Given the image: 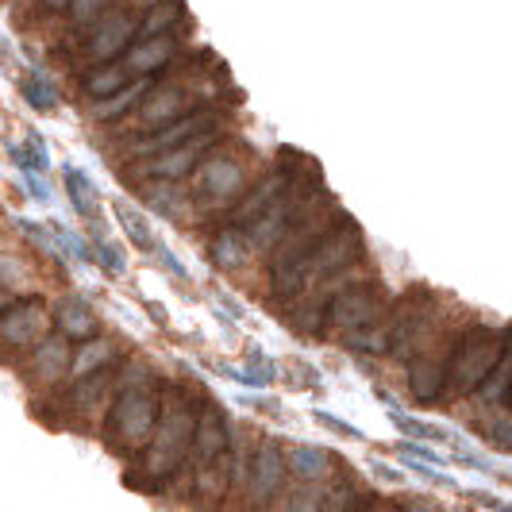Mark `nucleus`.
Instances as JSON below:
<instances>
[{
	"label": "nucleus",
	"mask_w": 512,
	"mask_h": 512,
	"mask_svg": "<svg viewBox=\"0 0 512 512\" xmlns=\"http://www.w3.org/2000/svg\"><path fill=\"white\" fill-rule=\"evenodd\" d=\"M135 81H139V77H135ZM128 85H131L128 66H97L93 74L85 77V93H89L93 101H108V97L124 93Z\"/></svg>",
	"instance_id": "24"
},
{
	"label": "nucleus",
	"mask_w": 512,
	"mask_h": 512,
	"mask_svg": "<svg viewBox=\"0 0 512 512\" xmlns=\"http://www.w3.org/2000/svg\"><path fill=\"white\" fill-rule=\"evenodd\" d=\"M27 189H31V201H39V205L51 201V189H47L43 181H35V174H27Z\"/></svg>",
	"instance_id": "41"
},
{
	"label": "nucleus",
	"mask_w": 512,
	"mask_h": 512,
	"mask_svg": "<svg viewBox=\"0 0 512 512\" xmlns=\"http://www.w3.org/2000/svg\"><path fill=\"white\" fill-rule=\"evenodd\" d=\"M8 305H12V301H4V297H0V312H4V308H8Z\"/></svg>",
	"instance_id": "44"
},
{
	"label": "nucleus",
	"mask_w": 512,
	"mask_h": 512,
	"mask_svg": "<svg viewBox=\"0 0 512 512\" xmlns=\"http://www.w3.org/2000/svg\"><path fill=\"white\" fill-rule=\"evenodd\" d=\"M501 335L486 328V324H478V328H470L466 335L455 339V347H451V355H447V393L451 397H462V393H474V389H482L486 378L493 374V366L501 359Z\"/></svg>",
	"instance_id": "4"
},
{
	"label": "nucleus",
	"mask_w": 512,
	"mask_h": 512,
	"mask_svg": "<svg viewBox=\"0 0 512 512\" xmlns=\"http://www.w3.org/2000/svg\"><path fill=\"white\" fill-rule=\"evenodd\" d=\"M312 416H316V420H320V424H324V428H332L335 436H343V439H366L362 436V428H355V424H343V420H339V416H335V412H328V409H316L312 412Z\"/></svg>",
	"instance_id": "37"
},
{
	"label": "nucleus",
	"mask_w": 512,
	"mask_h": 512,
	"mask_svg": "<svg viewBox=\"0 0 512 512\" xmlns=\"http://www.w3.org/2000/svg\"><path fill=\"white\" fill-rule=\"evenodd\" d=\"M66 193H70V205H74L77 216H85V220H97V189H93V181L85 178L81 170H66Z\"/></svg>",
	"instance_id": "27"
},
{
	"label": "nucleus",
	"mask_w": 512,
	"mask_h": 512,
	"mask_svg": "<svg viewBox=\"0 0 512 512\" xmlns=\"http://www.w3.org/2000/svg\"><path fill=\"white\" fill-rule=\"evenodd\" d=\"M181 51V35H158V39H147V43H135L124 58V66H128L135 77H154L158 70H166V62H174Z\"/></svg>",
	"instance_id": "14"
},
{
	"label": "nucleus",
	"mask_w": 512,
	"mask_h": 512,
	"mask_svg": "<svg viewBox=\"0 0 512 512\" xmlns=\"http://www.w3.org/2000/svg\"><path fill=\"white\" fill-rule=\"evenodd\" d=\"M393 424H397V432L412 443H451V447H462V439L455 432H447V428H436V424H424V420H416L409 412L393 409Z\"/></svg>",
	"instance_id": "25"
},
{
	"label": "nucleus",
	"mask_w": 512,
	"mask_h": 512,
	"mask_svg": "<svg viewBox=\"0 0 512 512\" xmlns=\"http://www.w3.org/2000/svg\"><path fill=\"white\" fill-rule=\"evenodd\" d=\"M285 470H289V459L285 451L274 443V439H262L251 455V470H247V493L255 505H266L274 501L285 486Z\"/></svg>",
	"instance_id": "12"
},
{
	"label": "nucleus",
	"mask_w": 512,
	"mask_h": 512,
	"mask_svg": "<svg viewBox=\"0 0 512 512\" xmlns=\"http://www.w3.org/2000/svg\"><path fill=\"white\" fill-rule=\"evenodd\" d=\"M282 512H324V497L316 489H297L289 501H285Z\"/></svg>",
	"instance_id": "36"
},
{
	"label": "nucleus",
	"mask_w": 512,
	"mask_h": 512,
	"mask_svg": "<svg viewBox=\"0 0 512 512\" xmlns=\"http://www.w3.org/2000/svg\"><path fill=\"white\" fill-rule=\"evenodd\" d=\"M8 154H12V162H16L24 174H35V170H47V166H51V154H47V143H43L39 131H27L24 147H12V143H8Z\"/></svg>",
	"instance_id": "28"
},
{
	"label": "nucleus",
	"mask_w": 512,
	"mask_h": 512,
	"mask_svg": "<svg viewBox=\"0 0 512 512\" xmlns=\"http://www.w3.org/2000/svg\"><path fill=\"white\" fill-rule=\"evenodd\" d=\"M54 328H58V335H66V339L89 343V339H97V332H101V320H97V312L85 305L81 297H66L58 305V312H54Z\"/></svg>",
	"instance_id": "16"
},
{
	"label": "nucleus",
	"mask_w": 512,
	"mask_h": 512,
	"mask_svg": "<svg viewBox=\"0 0 512 512\" xmlns=\"http://www.w3.org/2000/svg\"><path fill=\"white\" fill-rule=\"evenodd\" d=\"M112 355H116V347H112L108 339H89V343H81V351L74 355V366H70V378H74V382H85V378L101 374L104 366L112 362Z\"/></svg>",
	"instance_id": "23"
},
{
	"label": "nucleus",
	"mask_w": 512,
	"mask_h": 512,
	"mask_svg": "<svg viewBox=\"0 0 512 512\" xmlns=\"http://www.w3.org/2000/svg\"><path fill=\"white\" fill-rule=\"evenodd\" d=\"M139 20H143V8L135 4H116L101 24L89 27V43H85V58L97 62V66H112L120 54L128 58V51L135 47V35H139Z\"/></svg>",
	"instance_id": "5"
},
{
	"label": "nucleus",
	"mask_w": 512,
	"mask_h": 512,
	"mask_svg": "<svg viewBox=\"0 0 512 512\" xmlns=\"http://www.w3.org/2000/svg\"><path fill=\"white\" fill-rule=\"evenodd\" d=\"M251 239H247V231L243 228H220L212 235V243H208V258L220 266V270H239L247 258H251Z\"/></svg>",
	"instance_id": "17"
},
{
	"label": "nucleus",
	"mask_w": 512,
	"mask_h": 512,
	"mask_svg": "<svg viewBox=\"0 0 512 512\" xmlns=\"http://www.w3.org/2000/svg\"><path fill=\"white\" fill-rule=\"evenodd\" d=\"M474 505H482V509L489 512H512V501H505V497H497V493H482V489H470L466 493Z\"/></svg>",
	"instance_id": "38"
},
{
	"label": "nucleus",
	"mask_w": 512,
	"mask_h": 512,
	"mask_svg": "<svg viewBox=\"0 0 512 512\" xmlns=\"http://www.w3.org/2000/svg\"><path fill=\"white\" fill-rule=\"evenodd\" d=\"M509 405H512V393H509Z\"/></svg>",
	"instance_id": "45"
},
{
	"label": "nucleus",
	"mask_w": 512,
	"mask_h": 512,
	"mask_svg": "<svg viewBox=\"0 0 512 512\" xmlns=\"http://www.w3.org/2000/svg\"><path fill=\"white\" fill-rule=\"evenodd\" d=\"M285 459H289V470H293L297 478H305V482H320V478L332 470L328 451H324V447H312V443H293Z\"/></svg>",
	"instance_id": "21"
},
{
	"label": "nucleus",
	"mask_w": 512,
	"mask_h": 512,
	"mask_svg": "<svg viewBox=\"0 0 512 512\" xmlns=\"http://www.w3.org/2000/svg\"><path fill=\"white\" fill-rule=\"evenodd\" d=\"M112 212H116V220H120L124 235H128V239L135 243V247H139V251H158L151 224H147V216H143L139 208H131L128 201H112Z\"/></svg>",
	"instance_id": "26"
},
{
	"label": "nucleus",
	"mask_w": 512,
	"mask_h": 512,
	"mask_svg": "<svg viewBox=\"0 0 512 512\" xmlns=\"http://www.w3.org/2000/svg\"><path fill=\"white\" fill-rule=\"evenodd\" d=\"M154 89V77H139V81H131L124 93H116V97H108V101H97L93 104V116L108 124V120H120L124 112H131L135 104H143V97Z\"/></svg>",
	"instance_id": "20"
},
{
	"label": "nucleus",
	"mask_w": 512,
	"mask_h": 512,
	"mask_svg": "<svg viewBox=\"0 0 512 512\" xmlns=\"http://www.w3.org/2000/svg\"><path fill=\"white\" fill-rule=\"evenodd\" d=\"M370 470H374V478L378 482H389V486H405L409 478H405V470H397V466H385V462H370Z\"/></svg>",
	"instance_id": "39"
},
{
	"label": "nucleus",
	"mask_w": 512,
	"mask_h": 512,
	"mask_svg": "<svg viewBox=\"0 0 512 512\" xmlns=\"http://www.w3.org/2000/svg\"><path fill=\"white\" fill-rule=\"evenodd\" d=\"M70 366H74L70 339L66 335H51L31 355V378H35V385H54L62 374H70Z\"/></svg>",
	"instance_id": "15"
},
{
	"label": "nucleus",
	"mask_w": 512,
	"mask_h": 512,
	"mask_svg": "<svg viewBox=\"0 0 512 512\" xmlns=\"http://www.w3.org/2000/svg\"><path fill=\"white\" fill-rule=\"evenodd\" d=\"M220 135L224 131H208V135H197V139H189V143H181V147H174V151H166V154H158V158H151L147 162V178L154 181H181V178H189L201 162H205L208 154H212V147L220 143Z\"/></svg>",
	"instance_id": "13"
},
{
	"label": "nucleus",
	"mask_w": 512,
	"mask_h": 512,
	"mask_svg": "<svg viewBox=\"0 0 512 512\" xmlns=\"http://www.w3.org/2000/svg\"><path fill=\"white\" fill-rule=\"evenodd\" d=\"M162 420V397L143 378L139 385H120L116 405L108 409V439L120 451H139L143 443H151Z\"/></svg>",
	"instance_id": "3"
},
{
	"label": "nucleus",
	"mask_w": 512,
	"mask_h": 512,
	"mask_svg": "<svg viewBox=\"0 0 512 512\" xmlns=\"http://www.w3.org/2000/svg\"><path fill=\"white\" fill-rule=\"evenodd\" d=\"M231 451V424L228 416L220 412V405L201 401L197 409V432H193V455L201 470H216V466H228Z\"/></svg>",
	"instance_id": "11"
},
{
	"label": "nucleus",
	"mask_w": 512,
	"mask_h": 512,
	"mask_svg": "<svg viewBox=\"0 0 512 512\" xmlns=\"http://www.w3.org/2000/svg\"><path fill=\"white\" fill-rule=\"evenodd\" d=\"M93 258L101 262L104 274H124V251L101 235V224H93Z\"/></svg>",
	"instance_id": "34"
},
{
	"label": "nucleus",
	"mask_w": 512,
	"mask_h": 512,
	"mask_svg": "<svg viewBox=\"0 0 512 512\" xmlns=\"http://www.w3.org/2000/svg\"><path fill=\"white\" fill-rule=\"evenodd\" d=\"M193 432H197V409L189 405L185 393L170 389L162 397V420H158V432H154L151 451H147V478L151 482H166L185 462V455L193 451Z\"/></svg>",
	"instance_id": "2"
},
{
	"label": "nucleus",
	"mask_w": 512,
	"mask_h": 512,
	"mask_svg": "<svg viewBox=\"0 0 512 512\" xmlns=\"http://www.w3.org/2000/svg\"><path fill=\"white\" fill-rule=\"evenodd\" d=\"M385 297H382V285L374 282H359V285H347V289H339L332 301H328V320H332L335 328H343V332H366L374 320H378V312H382Z\"/></svg>",
	"instance_id": "8"
},
{
	"label": "nucleus",
	"mask_w": 512,
	"mask_h": 512,
	"mask_svg": "<svg viewBox=\"0 0 512 512\" xmlns=\"http://www.w3.org/2000/svg\"><path fill=\"white\" fill-rule=\"evenodd\" d=\"M401 459H405V466H409V470L416 474V478H420V482H432V486H451V489H455V478H451V474H443V466L409 459V455H401Z\"/></svg>",
	"instance_id": "35"
},
{
	"label": "nucleus",
	"mask_w": 512,
	"mask_h": 512,
	"mask_svg": "<svg viewBox=\"0 0 512 512\" xmlns=\"http://www.w3.org/2000/svg\"><path fill=\"white\" fill-rule=\"evenodd\" d=\"M47 324L51 316H47L43 297H20L0 312V347H12V351L39 347L47 339Z\"/></svg>",
	"instance_id": "9"
},
{
	"label": "nucleus",
	"mask_w": 512,
	"mask_h": 512,
	"mask_svg": "<svg viewBox=\"0 0 512 512\" xmlns=\"http://www.w3.org/2000/svg\"><path fill=\"white\" fill-rule=\"evenodd\" d=\"M478 436H486L501 451H512V412H493L486 420H478Z\"/></svg>",
	"instance_id": "31"
},
{
	"label": "nucleus",
	"mask_w": 512,
	"mask_h": 512,
	"mask_svg": "<svg viewBox=\"0 0 512 512\" xmlns=\"http://www.w3.org/2000/svg\"><path fill=\"white\" fill-rule=\"evenodd\" d=\"M104 393H108V374H93V378H85V382H77L74 389V409L77 412H89V409H97L104 401Z\"/></svg>",
	"instance_id": "32"
},
{
	"label": "nucleus",
	"mask_w": 512,
	"mask_h": 512,
	"mask_svg": "<svg viewBox=\"0 0 512 512\" xmlns=\"http://www.w3.org/2000/svg\"><path fill=\"white\" fill-rule=\"evenodd\" d=\"M512 393V328L505 335V343H501V359L493 366V374L486 378V385L478 389V397L489 401V405H497V401H509Z\"/></svg>",
	"instance_id": "22"
},
{
	"label": "nucleus",
	"mask_w": 512,
	"mask_h": 512,
	"mask_svg": "<svg viewBox=\"0 0 512 512\" xmlns=\"http://www.w3.org/2000/svg\"><path fill=\"white\" fill-rule=\"evenodd\" d=\"M208 131H224V112H220L216 104H205V108L189 112L185 120H178V124L143 135L139 143H131V154H139V158H158V154L174 151V147L197 139V135H208Z\"/></svg>",
	"instance_id": "7"
},
{
	"label": "nucleus",
	"mask_w": 512,
	"mask_h": 512,
	"mask_svg": "<svg viewBox=\"0 0 512 512\" xmlns=\"http://www.w3.org/2000/svg\"><path fill=\"white\" fill-rule=\"evenodd\" d=\"M43 4H47V8H51V12H62V8H66V12H70V4H74V0H43Z\"/></svg>",
	"instance_id": "42"
},
{
	"label": "nucleus",
	"mask_w": 512,
	"mask_h": 512,
	"mask_svg": "<svg viewBox=\"0 0 512 512\" xmlns=\"http://www.w3.org/2000/svg\"><path fill=\"white\" fill-rule=\"evenodd\" d=\"M409 389L416 401H439L443 393H447V362L439 359H420L412 362L409 370Z\"/></svg>",
	"instance_id": "19"
},
{
	"label": "nucleus",
	"mask_w": 512,
	"mask_h": 512,
	"mask_svg": "<svg viewBox=\"0 0 512 512\" xmlns=\"http://www.w3.org/2000/svg\"><path fill=\"white\" fill-rule=\"evenodd\" d=\"M116 8V0H74L70 4V24L74 27H93Z\"/></svg>",
	"instance_id": "33"
},
{
	"label": "nucleus",
	"mask_w": 512,
	"mask_h": 512,
	"mask_svg": "<svg viewBox=\"0 0 512 512\" xmlns=\"http://www.w3.org/2000/svg\"><path fill=\"white\" fill-rule=\"evenodd\" d=\"M362 258V231L347 212H335V224H328V231L308 247L301 258L293 262H278L270 266V289L274 297H297L305 285L328 282L335 274H343L351 262Z\"/></svg>",
	"instance_id": "1"
},
{
	"label": "nucleus",
	"mask_w": 512,
	"mask_h": 512,
	"mask_svg": "<svg viewBox=\"0 0 512 512\" xmlns=\"http://www.w3.org/2000/svg\"><path fill=\"white\" fill-rule=\"evenodd\" d=\"M197 108H205V104H197V93L193 89H185L181 81H154V89L143 97L139 104V124L143 128H170V124H178L185 120L189 112H197Z\"/></svg>",
	"instance_id": "10"
},
{
	"label": "nucleus",
	"mask_w": 512,
	"mask_h": 512,
	"mask_svg": "<svg viewBox=\"0 0 512 512\" xmlns=\"http://www.w3.org/2000/svg\"><path fill=\"white\" fill-rule=\"evenodd\" d=\"M139 197H143V205L151 208V212H158V216H178V193H174V185L170 181H154L147 178L143 185H139Z\"/></svg>",
	"instance_id": "30"
},
{
	"label": "nucleus",
	"mask_w": 512,
	"mask_h": 512,
	"mask_svg": "<svg viewBox=\"0 0 512 512\" xmlns=\"http://www.w3.org/2000/svg\"><path fill=\"white\" fill-rule=\"evenodd\" d=\"M158 262H162V266H166V270H170V274H174V278H181V282H185V278H189V274H185V266H181L178 258L170 255V251H166V247H158Z\"/></svg>",
	"instance_id": "40"
},
{
	"label": "nucleus",
	"mask_w": 512,
	"mask_h": 512,
	"mask_svg": "<svg viewBox=\"0 0 512 512\" xmlns=\"http://www.w3.org/2000/svg\"><path fill=\"white\" fill-rule=\"evenodd\" d=\"M147 308H151L154 324H166V312H162V305H147Z\"/></svg>",
	"instance_id": "43"
},
{
	"label": "nucleus",
	"mask_w": 512,
	"mask_h": 512,
	"mask_svg": "<svg viewBox=\"0 0 512 512\" xmlns=\"http://www.w3.org/2000/svg\"><path fill=\"white\" fill-rule=\"evenodd\" d=\"M181 20H185V0H154L151 8L143 12V20H139L135 43H147V39H158V35H174V27Z\"/></svg>",
	"instance_id": "18"
},
{
	"label": "nucleus",
	"mask_w": 512,
	"mask_h": 512,
	"mask_svg": "<svg viewBox=\"0 0 512 512\" xmlns=\"http://www.w3.org/2000/svg\"><path fill=\"white\" fill-rule=\"evenodd\" d=\"M20 93H24V101L35 108V112H54L58 108V89H54V81L43 70H35V74H27L20 81Z\"/></svg>",
	"instance_id": "29"
},
{
	"label": "nucleus",
	"mask_w": 512,
	"mask_h": 512,
	"mask_svg": "<svg viewBox=\"0 0 512 512\" xmlns=\"http://www.w3.org/2000/svg\"><path fill=\"white\" fill-rule=\"evenodd\" d=\"M243 185H247L243 162L231 151H212L205 162L197 166L193 197H197V205H205V208H224L243 193Z\"/></svg>",
	"instance_id": "6"
}]
</instances>
